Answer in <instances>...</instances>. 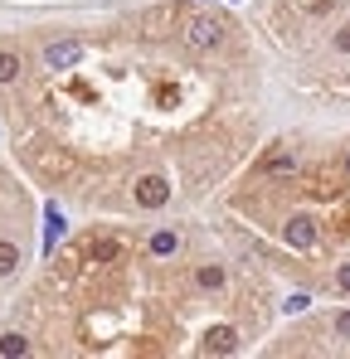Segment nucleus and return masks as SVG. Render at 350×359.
<instances>
[{"instance_id": "obj_1", "label": "nucleus", "mask_w": 350, "mask_h": 359, "mask_svg": "<svg viewBox=\"0 0 350 359\" xmlns=\"http://www.w3.org/2000/svg\"><path fill=\"white\" fill-rule=\"evenodd\" d=\"M224 39H229V25H224L219 15H195V20H185V44H190V49L209 54V49H219Z\"/></svg>"}, {"instance_id": "obj_2", "label": "nucleus", "mask_w": 350, "mask_h": 359, "mask_svg": "<svg viewBox=\"0 0 350 359\" xmlns=\"http://www.w3.org/2000/svg\"><path fill=\"white\" fill-rule=\"evenodd\" d=\"M131 199H136L141 209H161V204L171 199V180L166 175H141L131 184Z\"/></svg>"}, {"instance_id": "obj_3", "label": "nucleus", "mask_w": 350, "mask_h": 359, "mask_svg": "<svg viewBox=\"0 0 350 359\" xmlns=\"http://www.w3.org/2000/svg\"><path fill=\"white\" fill-rule=\"evenodd\" d=\"M200 350L205 355H238V330L233 325H209L200 335Z\"/></svg>"}, {"instance_id": "obj_4", "label": "nucleus", "mask_w": 350, "mask_h": 359, "mask_svg": "<svg viewBox=\"0 0 350 359\" xmlns=\"http://www.w3.org/2000/svg\"><path fill=\"white\" fill-rule=\"evenodd\" d=\"M83 63V39H54L44 44V68H73Z\"/></svg>"}, {"instance_id": "obj_5", "label": "nucleus", "mask_w": 350, "mask_h": 359, "mask_svg": "<svg viewBox=\"0 0 350 359\" xmlns=\"http://www.w3.org/2000/svg\"><path fill=\"white\" fill-rule=\"evenodd\" d=\"M283 238H287V248H297V252L316 248V219H306V214H297V219H287Z\"/></svg>"}, {"instance_id": "obj_6", "label": "nucleus", "mask_w": 350, "mask_h": 359, "mask_svg": "<svg viewBox=\"0 0 350 359\" xmlns=\"http://www.w3.org/2000/svg\"><path fill=\"white\" fill-rule=\"evenodd\" d=\"M151 257H175L180 252V233H171V229H161V233H151Z\"/></svg>"}, {"instance_id": "obj_7", "label": "nucleus", "mask_w": 350, "mask_h": 359, "mask_svg": "<svg viewBox=\"0 0 350 359\" xmlns=\"http://www.w3.org/2000/svg\"><path fill=\"white\" fill-rule=\"evenodd\" d=\"M20 272V243L0 238V277H15Z\"/></svg>"}, {"instance_id": "obj_8", "label": "nucleus", "mask_w": 350, "mask_h": 359, "mask_svg": "<svg viewBox=\"0 0 350 359\" xmlns=\"http://www.w3.org/2000/svg\"><path fill=\"white\" fill-rule=\"evenodd\" d=\"M44 219H49V229H44V252H54V243L63 238V214H58V204L44 209Z\"/></svg>"}, {"instance_id": "obj_9", "label": "nucleus", "mask_w": 350, "mask_h": 359, "mask_svg": "<svg viewBox=\"0 0 350 359\" xmlns=\"http://www.w3.org/2000/svg\"><path fill=\"white\" fill-rule=\"evenodd\" d=\"M292 170H297V156H287V151L263 161V175H292Z\"/></svg>"}, {"instance_id": "obj_10", "label": "nucleus", "mask_w": 350, "mask_h": 359, "mask_svg": "<svg viewBox=\"0 0 350 359\" xmlns=\"http://www.w3.org/2000/svg\"><path fill=\"white\" fill-rule=\"evenodd\" d=\"M0 355H10V359L30 355V340H25V335H15V330H10V335H0Z\"/></svg>"}, {"instance_id": "obj_11", "label": "nucleus", "mask_w": 350, "mask_h": 359, "mask_svg": "<svg viewBox=\"0 0 350 359\" xmlns=\"http://www.w3.org/2000/svg\"><path fill=\"white\" fill-rule=\"evenodd\" d=\"M200 287H205V292H219V287H224V267H214V262L200 267Z\"/></svg>"}, {"instance_id": "obj_12", "label": "nucleus", "mask_w": 350, "mask_h": 359, "mask_svg": "<svg viewBox=\"0 0 350 359\" xmlns=\"http://www.w3.org/2000/svg\"><path fill=\"white\" fill-rule=\"evenodd\" d=\"M15 78H20V59H15V54H0V88L15 83Z\"/></svg>"}, {"instance_id": "obj_13", "label": "nucleus", "mask_w": 350, "mask_h": 359, "mask_svg": "<svg viewBox=\"0 0 350 359\" xmlns=\"http://www.w3.org/2000/svg\"><path fill=\"white\" fill-rule=\"evenodd\" d=\"M306 306H311V297H306V292H292V297L283 301V316H302Z\"/></svg>"}, {"instance_id": "obj_14", "label": "nucleus", "mask_w": 350, "mask_h": 359, "mask_svg": "<svg viewBox=\"0 0 350 359\" xmlns=\"http://www.w3.org/2000/svg\"><path fill=\"white\" fill-rule=\"evenodd\" d=\"M331 44H336V54H350V25L336 29V39H331Z\"/></svg>"}, {"instance_id": "obj_15", "label": "nucleus", "mask_w": 350, "mask_h": 359, "mask_svg": "<svg viewBox=\"0 0 350 359\" xmlns=\"http://www.w3.org/2000/svg\"><path fill=\"white\" fill-rule=\"evenodd\" d=\"M117 252V238H98L93 243V257H112Z\"/></svg>"}, {"instance_id": "obj_16", "label": "nucleus", "mask_w": 350, "mask_h": 359, "mask_svg": "<svg viewBox=\"0 0 350 359\" xmlns=\"http://www.w3.org/2000/svg\"><path fill=\"white\" fill-rule=\"evenodd\" d=\"M336 287H341V292H350V262H341V267H336Z\"/></svg>"}, {"instance_id": "obj_17", "label": "nucleus", "mask_w": 350, "mask_h": 359, "mask_svg": "<svg viewBox=\"0 0 350 359\" xmlns=\"http://www.w3.org/2000/svg\"><path fill=\"white\" fill-rule=\"evenodd\" d=\"M336 335H341V340H350V311H341V316H336Z\"/></svg>"}, {"instance_id": "obj_18", "label": "nucleus", "mask_w": 350, "mask_h": 359, "mask_svg": "<svg viewBox=\"0 0 350 359\" xmlns=\"http://www.w3.org/2000/svg\"><path fill=\"white\" fill-rule=\"evenodd\" d=\"M346 175H350V156H346Z\"/></svg>"}, {"instance_id": "obj_19", "label": "nucleus", "mask_w": 350, "mask_h": 359, "mask_svg": "<svg viewBox=\"0 0 350 359\" xmlns=\"http://www.w3.org/2000/svg\"><path fill=\"white\" fill-rule=\"evenodd\" d=\"M200 5H209V0H200Z\"/></svg>"}]
</instances>
